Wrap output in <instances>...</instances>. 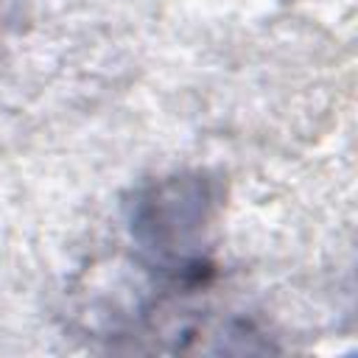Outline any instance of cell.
<instances>
[{"instance_id":"1","label":"cell","mask_w":358,"mask_h":358,"mask_svg":"<svg viewBox=\"0 0 358 358\" xmlns=\"http://www.w3.org/2000/svg\"><path fill=\"white\" fill-rule=\"evenodd\" d=\"M218 185L201 173L157 179L129 201V235L162 280L193 288L213 274L210 238L218 221Z\"/></svg>"}]
</instances>
